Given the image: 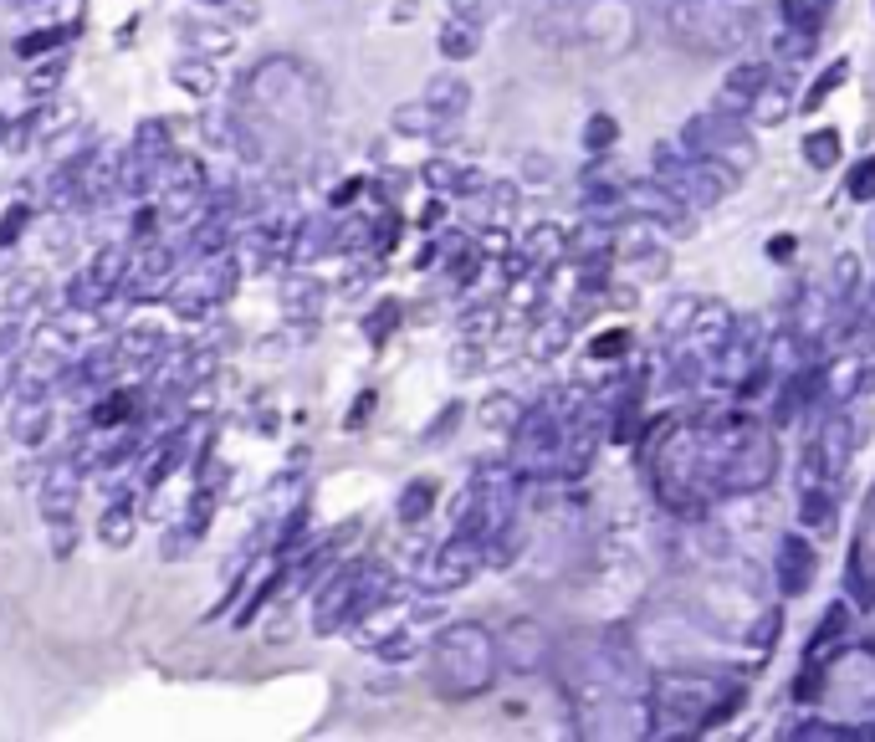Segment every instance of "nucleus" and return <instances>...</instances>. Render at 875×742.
Instances as JSON below:
<instances>
[{
    "mask_svg": "<svg viewBox=\"0 0 875 742\" xmlns=\"http://www.w3.org/2000/svg\"><path fill=\"white\" fill-rule=\"evenodd\" d=\"M671 26L696 52H732L758 31V6H748V0H681L671 11Z\"/></svg>",
    "mask_w": 875,
    "mask_h": 742,
    "instance_id": "obj_1",
    "label": "nucleus"
},
{
    "mask_svg": "<svg viewBox=\"0 0 875 742\" xmlns=\"http://www.w3.org/2000/svg\"><path fill=\"white\" fill-rule=\"evenodd\" d=\"M36 497H41V517H47V538H52V553L67 558L77 548V497H82V466L77 461H52L36 482Z\"/></svg>",
    "mask_w": 875,
    "mask_h": 742,
    "instance_id": "obj_2",
    "label": "nucleus"
},
{
    "mask_svg": "<svg viewBox=\"0 0 875 742\" xmlns=\"http://www.w3.org/2000/svg\"><path fill=\"white\" fill-rule=\"evenodd\" d=\"M620 205H625V215H635V221H655L661 231H676V236H691L696 231L691 205L666 180H635V185H625L620 190Z\"/></svg>",
    "mask_w": 875,
    "mask_h": 742,
    "instance_id": "obj_3",
    "label": "nucleus"
},
{
    "mask_svg": "<svg viewBox=\"0 0 875 742\" xmlns=\"http://www.w3.org/2000/svg\"><path fill=\"white\" fill-rule=\"evenodd\" d=\"M671 190L691 205V210H707V205H722L732 190H737V169L712 159V154H691L686 169L671 180Z\"/></svg>",
    "mask_w": 875,
    "mask_h": 742,
    "instance_id": "obj_4",
    "label": "nucleus"
},
{
    "mask_svg": "<svg viewBox=\"0 0 875 742\" xmlns=\"http://www.w3.org/2000/svg\"><path fill=\"white\" fill-rule=\"evenodd\" d=\"M476 558H481V543H471V538H451L446 548H435V558L425 563L420 584H425L430 594H451V589H461V584L476 574Z\"/></svg>",
    "mask_w": 875,
    "mask_h": 742,
    "instance_id": "obj_5",
    "label": "nucleus"
},
{
    "mask_svg": "<svg viewBox=\"0 0 875 742\" xmlns=\"http://www.w3.org/2000/svg\"><path fill=\"white\" fill-rule=\"evenodd\" d=\"M778 77V67L773 62H763V57H753V62H732V72L722 77V93H717V108L722 113H732V118H748L753 113V98L763 93V87Z\"/></svg>",
    "mask_w": 875,
    "mask_h": 742,
    "instance_id": "obj_6",
    "label": "nucleus"
},
{
    "mask_svg": "<svg viewBox=\"0 0 875 742\" xmlns=\"http://www.w3.org/2000/svg\"><path fill=\"white\" fill-rule=\"evenodd\" d=\"M742 128V118H732V113H722V108H707V113H691L686 123H681V149L686 154H717L732 134Z\"/></svg>",
    "mask_w": 875,
    "mask_h": 742,
    "instance_id": "obj_7",
    "label": "nucleus"
},
{
    "mask_svg": "<svg viewBox=\"0 0 875 742\" xmlns=\"http://www.w3.org/2000/svg\"><path fill=\"white\" fill-rule=\"evenodd\" d=\"M778 589L783 594H809V584H814V574H819V558H814V548H809V538H799V533H789L778 543Z\"/></svg>",
    "mask_w": 875,
    "mask_h": 742,
    "instance_id": "obj_8",
    "label": "nucleus"
},
{
    "mask_svg": "<svg viewBox=\"0 0 875 742\" xmlns=\"http://www.w3.org/2000/svg\"><path fill=\"white\" fill-rule=\"evenodd\" d=\"M425 185L435 195H456V200H476V195H487V174L471 169V164H456V159H430L425 164Z\"/></svg>",
    "mask_w": 875,
    "mask_h": 742,
    "instance_id": "obj_9",
    "label": "nucleus"
},
{
    "mask_svg": "<svg viewBox=\"0 0 875 742\" xmlns=\"http://www.w3.org/2000/svg\"><path fill=\"white\" fill-rule=\"evenodd\" d=\"M47 430H52V400H47V389L41 384H31L26 395L16 400V410H11V435L21 446H41L47 441Z\"/></svg>",
    "mask_w": 875,
    "mask_h": 742,
    "instance_id": "obj_10",
    "label": "nucleus"
},
{
    "mask_svg": "<svg viewBox=\"0 0 875 742\" xmlns=\"http://www.w3.org/2000/svg\"><path fill=\"white\" fill-rule=\"evenodd\" d=\"M169 272H174V246H144V256L128 267V277H123V292L128 297H154L164 282H169Z\"/></svg>",
    "mask_w": 875,
    "mask_h": 742,
    "instance_id": "obj_11",
    "label": "nucleus"
},
{
    "mask_svg": "<svg viewBox=\"0 0 875 742\" xmlns=\"http://www.w3.org/2000/svg\"><path fill=\"white\" fill-rule=\"evenodd\" d=\"M389 123H395V134H405V139H446L456 118H446L441 108H430L425 98H415V103H400Z\"/></svg>",
    "mask_w": 875,
    "mask_h": 742,
    "instance_id": "obj_12",
    "label": "nucleus"
},
{
    "mask_svg": "<svg viewBox=\"0 0 875 742\" xmlns=\"http://www.w3.org/2000/svg\"><path fill=\"white\" fill-rule=\"evenodd\" d=\"M134 533H139V507H134V492H118V497L108 502L103 522H98V538H103L108 548H128V543H134Z\"/></svg>",
    "mask_w": 875,
    "mask_h": 742,
    "instance_id": "obj_13",
    "label": "nucleus"
},
{
    "mask_svg": "<svg viewBox=\"0 0 875 742\" xmlns=\"http://www.w3.org/2000/svg\"><path fill=\"white\" fill-rule=\"evenodd\" d=\"M446 62H471L481 52V21H466V16H446L441 21V36H435Z\"/></svg>",
    "mask_w": 875,
    "mask_h": 742,
    "instance_id": "obj_14",
    "label": "nucleus"
},
{
    "mask_svg": "<svg viewBox=\"0 0 875 742\" xmlns=\"http://www.w3.org/2000/svg\"><path fill=\"white\" fill-rule=\"evenodd\" d=\"M425 103L441 108L446 118H461V113L471 108V82H466L461 72H435V77L425 82Z\"/></svg>",
    "mask_w": 875,
    "mask_h": 742,
    "instance_id": "obj_15",
    "label": "nucleus"
},
{
    "mask_svg": "<svg viewBox=\"0 0 875 742\" xmlns=\"http://www.w3.org/2000/svg\"><path fill=\"white\" fill-rule=\"evenodd\" d=\"M789 113H794V93L783 87V77H773V82L763 87V93L753 98V113H748V118H753L758 128H778Z\"/></svg>",
    "mask_w": 875,
    "mask_h": 742,
    "instance_id": "obj_16",
    "label": "nucleus"
},
{
    "mask_svg": "<svg viewBox=\"0 0 875 742\" xmlns=\"http://www.w3.org/2000/svg\"><path fill=\"white\" fill-rule=\"evenodd\" d=\"M835 517H840V507H835V492H824V487H804L799 492V522L809 533H824V528H835Z\"/></svg>",
    "mask_w": 875,
    "mask_h": 742,
    "instance_id": "obj_17",
    "label": "nucleus"
},
{
    "mask_svg": "<svg viewBox=\"0 0 875 742\" xmlns=\"http://www.w3.org/2000/svg\"><path fill=\"white\" fill-rule=\"evenodd\" d=\"M180 461H185V430H169L164 441H159V451H154V461L144 466V482L159 492L169 476H174V466H180Z\"/></svg>",
    "mask_w": 875,
    "mask_h": 742,
    "instance_id": "obj_18",
    "label": "nucleus"
},
{
    "mask_svg": "<svg viewBox=\"0 0 875 742\" xmlns=\"http://www.w3.org/2000/svg\"><path fill=\"white\" fill-rule=\"evenodd\" d=\"M323 251H338V241H333V226L328 221H302L297 226V236H292V261H318Z\"/></svg>",
    "mask_w": 875,
    "mask_h": 742,
    "instance_id": "obj_19",
    "label": "nucleus"
},
{
    "mask_svg": "<svg viewBox=\"0 0 875 742\" xmlns=\"http://www.w3.org/2000/svg\"><path fill=\"white\" fill-rule=\"evenodd\" d=\"M840 154H845V144H840L835 128H814V134H804V159H809V169H835Z\"/></svg>",
    "mask_w": 875,
    "mask_h": 742,
    "instance_id": "obj_20",
    "label": "nucleus"
},
{
    "mask_svg": "<svg viewBox=\"0 0 875 742\" xmlns=\"http://www.w3.org/2000/svg\"><path fill=\"white\" fill-rule=\"evenodd\" d=\"M778 16H783V26H794V31H809V36H819L824 31V6L819 0H778Z\"/></svg>",
    "mask_w": 875,
    "mask_h": 742,
    "instance_id": "obj_21",
    "label": "nucleus"
},
{
    "mask_svg": "<svg viewBox=\"0 0 875 742\" xmlns=\"http://www.w3.org/2000/svg\"><path fill=\"white\" fill-rule=\"evenodd\" d=\"M174 82H180L185 93L205 98V93H215V67L205 57H180V62H174Z\"/></svg>",
    "mask_w": 875,
    "mask_h": 742,
    "instance_id": "obj_22",
    "label": "nucleus"
},
{
    "mask_svg": "<svg viewBox=\"0 0 875 742\" xmlns=\"http://www.w3.org/2000/svg\"><path fill=\"white\" fill-rule=\"evenodd\" d=\"M72 31L67 26H41V31H26V36H16V57H47V52H57L62 41H67Z\"/></svg>",
    "mask_w": 875,
    "mask_h": 742,
    "instance_id": "obj_23",
    "label": "nucleus"
},
{
    "mask_svg": "<svg viewBox=\"0 0 875 742\" xmlns=\"http://www.w3.org/2000/svg\"><path fill=\"white\" fill-rule=\"evenodd\" d=\"M845 77H850V57H835V67H824V72H819V82L804 93V113H819V108H824V98L835 93V87H845Z\"/></svg>",
    "mask_w": 875,
    "mask_h": 742,
    "instance_id": "obj_24",
    "label": "nucleus"
},
{
    "mask_svg": "<svg viewBox=\"0 0 875 742\" xmlns=\"http://www.w3.org/2000/svg\"><path fill=\"white\" fill-rule=\"evenodd\" d=\"M67 297H72V308H103V302L113 297V287L87 267V272H77V282L67 287Z\"/></svg>",
    "mask_w": 875,
    "mask_h": 742,
    "instance_id": "obj_25",
    "label": "nucleus"
},
{
    "mask_svg": "<svg viewBox=\"0 0 875 742\" xmlns=\"http://www.w3.org/2000/svg\"><path fill=\"white\" fill-rule=\"evenodd\" d=\"M430 507H435V482H410V487L400 492V522H405V528L425 522Z\"/></svg>",
    "mask_w": 875,
    "mask_h": 742,
    "instance_id": "obj_26",
    "label": "nucleus"
},
{
    "mask_svg": "<svg viewBox=\"0 0 875 742\" xmlns=\"http://www.w3.org/2000/svg\"><path fill=\"white\" fill-rule=\"evenodd\" d=\"M134 395H103V405H93V425L98 430H113V425H123V420H134Z\"/></svg>",
    "mask_w": 875,
    "mask_h": 742,
    "instance_id": "obj_27",
    "label": "nucleus"
},
{
    "mask_svg": "<svg viewBox=\"0 0 875 742\" xmlns=\"http://www.w3.org/2000/svg\"><path fill=\"white\" fill-rule=\"evenodd\" d=\"M620 139V123L609 118V113H594L589 123H584V149L589 154H609V144Z\"/></svg>",
    "mask_w": 875,
    "mask_h": 742,
    "instance_id": "obj_28",
    "label": "nucleus"
},
{
    "mask_svg": "<svg viewBox=\"0 0 875 742\" xmlns=\"http://www.w3.org/2000/svg\"><path fill=\"white\" fill-rule=\"evenodd\" d=\"M814 41H819V36H809V31H794V26H783V36L773 41V52H778L783 62H809V57H814Z\"/></svg>",
    "mask_w": 875,
    "mask_h": 742,
    "instance_id": "obj_29",
    "label": "nucleus"
},
{
    "mask_svg": "<svg viewBox=\"0 0 875 742\" xmlns=\"http://www.w3.org/2000/svg\"><path fill=\"white\" fill-rule=\"evenodd\" d=\"M691 313H702V297H676V302H666V318H661V328L666 333H686L696 318Z\"/></svg>",
    "mask_w": 875,
    "mask_h": 742,
    "instance_id": "obj_30",
    "label": "nucleus"
},
{
    "mask_svg": "<svg viewBox=\"0 0 875 742\" xmlns=\"http://www.w3.org/2000/svg\"><path fill=\"white\" fill-rule=\"evenodd\" d=\"M855 277H860V256H835V267H829V292L835 297H850L855 292Z\"/></svg>",
    "mask_w": 875,
    "mask_h": 742,
    "instance_id": "obj_31",
    "label": "nucleus"
},
{
    "mask_svg": "<svg viewBox=\"0 0 875 742\" xmlns=\"http://www.w3.org/2000/svg\"><path fill=\"white\" fill-rule=\"evenodd\" d=\"M845 195H850V200H875V154H870V159H860V164L850 169Z\"/></svg>",
    "mask_w": 875,
    "mask_h": 742,
    "instance_id": "obj_32",
    "label": "nucleus"
},
{
    "mask_svg": "<svg viewBox=\"0 0 875 742\" xmlns=\"http://www.w3.org/2000/svg\"><path fill=\"white\" fill-rule=\"evenodd\" d=\"M62 72H67L62 62H41V67L26 77V93H31V98H47V93H57V87H62Z\"/></svg>",
    "mask_w": 875,
    "mask_h": 742,
    "instance_id": "obj_33",
    "label": "nucleus"
},
{
    "mask_svg": "<svg viewBox=\"0 0 875 742\" xmlns=\"http://www.w3.org/2000/svg\"><path fill=\"white\" fill-rule=\"evenodd\" d=\"M481 420H487L492 430H502V425H517V420H522V405H517L512 395H492V405H481Z\"/></svg>",
    "mask_w": 875,
    "mask_h": 742,
    "instance_id": "obj_34",
    "label": "nucleus"
},
{
    "mask_svg": "<svg viewBox=\"0 0 875 742\" xmlns=\"http://www.w3.org/2000/svg\"><path fill=\"white\" fill-rule=\"evenodd\" d=\"M26 226H31V205H26V200H16L6 215H0V246H16Z\"/></svg>",
    "mask_w": 875,
    "mask_h": 742,
    "instance_id": "obj_35",
    "label": "nucleus"
},
{
    "mask_svg": "<svg viewBox=\"0 0 875 742\" xmlns=\"http://www.w3.org/2000/svg\"><path fill=\"white\" fill-rule=\"evenodd\" d=\"M845 625H850V609H845V604H835V609H829V615L819 620V630H814L809 650H819V645H829V640H840V635H845Z\"/></svg>",
    "mask_w": 875,
    "mask_h": 742,
    "instance_id": "obj_36",
    "label": "nucleus"
},
{
    "mask_svg": "<svg viewBox=\"0 0 875 742\" xmlns=\"http://www.w3.org/2000/svg\"><path fill=\"white\" fill-rule=\"evenodd\" d=\"M318 297H323V292H318L313 282H297V277L282 287V302H287L292 313H313V308H318Z\"/></svg>",
    "mask_w": 875,
    "mask_h": 742,
    "instance_id": "obj_37",
    "label": "nucleus"
},
{
    "mask_svg": "<svg viewBox=\"0 0 875 742\" xmlns=\"http://www.w3.org/2000/svg\"><path fill=\"white\" fill-rule=\"evenodd\" d=\"M686 159H691L686 149H671V144H661V149H655V180H666V185H671L676 174L686 169Z\"/></svg>",
    "mask_w": 875,
    "mask_h": 742,
    "instance_id": "obj_38",
    "label": "nucleus"
},
{
    "mask_svg": "<svg viewBox=\"0 0 875 742\" xmlns=\"http://www.w3.org/2000/svg\"><path fill=\"white\" fill-rule=\"evenodd\" d=\"M374 650H379L384 661H410V656H415V635H410V630H395V635H384Z\"/></svg>",
    "mask_w": 875,
    "mask_h": 742,
    "instance_id": "obj_39",
    "label": "nucleus"
},
{
    "mask_svg": "<svg viewBox=\"0 0 875 742\" xmlns=\"http://www.w3.org/2000/svg\"><path fill=\"white\" fill-rule=\"evenodd\" d=\"M702 379V364H696L691 354H681L671 369H666V389H686V384H696Z\"/></svg>",
    "mask_w": 875,
    "mask_h": 742,
    "instance_id": "obj_40",
    "label": "nucleus"
},
{
    "mask_svg": "<svg viewBox=\"0 0 875 742\" xmlns=\"http://www.w3.org/2000/svg\"><path fill=\"white\" fill-rule=\"evenodd\" d=\"M778 630H783V615H778V609H763V620L753 625V635H748V640H753L758 650H773V640H778Z\"/></svg>",
    "mask_w": 875,
    "mask_h": 742,
    "instance_id": "obj_41",
    "label": "nucleus"
},
{
    "mask_svg": "<svg viewBox=\"0 0 875 742\" xmlns=\"http://www.w3.org/2000/svg\"><path fill=\"white\" fill-rule=\"evenodd\" d=\"M620 348H630V333H625V328H615V333L594 338V348H589V354H594V359H609V354H620Z\"/></svg>",
    "mask_w": 875,
    "mask_h": 742,
    "instance_id": "obj_42",
    "label": "nucleus"
},
{
    "mask_svg": "<svg viewBox=\"0 0 875 742\" xmlns=\"http://www.w3.org/2000/svg\"><path fill=\"white\" fill-rule=\"evenodd\" d=\"M451 16H466V21H487L492 6L487 0H451Z\"/></svg>",
    "mask_w": 875,
    "mask_h": 742,
    "instance_id": "obj_43",
    "label": "nucleus"
},
{
    "mask_svg": "<svg viewBox=\"0 0 875 742\" xmlns=\"http://www.w3.org/2000/svg\"><path fill=\"white\" fill-rule=\"evenodd\" d=\"M21 323H0V359H16V348H21Z\"/></svg>",
    "mask_w": 875,
    "mask_h": 742,
    "instance_id": "obj_44",
    "label": "nucleus"
},
{
    "mask_svg": "<svg viewBox=\"0 0 875 742\" xmlns=\"http://www.w3.org/2000/svg\"><path fill=\"white\" fill-rule=\"evenodd\" d=\"M154 226H159V210H139V215H134V241L149 246V241H154Z\"/></svg>",
    "mask_w": 875,
    "mask_h": 742,
    "instance_id": "obj_45",
    "label": "nucleus"
},
{
    "mask_svg": "<svg viewBox=\"0 0 875 742\" xmlns=\"http://www.w3.org/2000/svg\"><path fill=\"white\" fill-rule=\"evenodd\" d=\"M819 691H824V686H819V671H804V676L794 681V702H819Z\"/></svg>",
    "mask_w": 875,
    "mask_h": 742,
    "instance_id": "obj_46",
    "label": "nucleus"
},
{
    "mask_svg": "<svg viewBox=\"0 0 875 742\" xmlns=\"http://www.w3.org/2000/svg\"><path fill=\"white\" fill-rule=\"evenodd\" d=\"M395 313H400V308H395V302H384V308L374 313V323H369V338H374V343H379V338H384L389 328H395Z\"/></svg>",
    "mask_w": 875,
    "mask_h": 742,
    "instance_id": "obj_47",
    "label": "nucleus"
},
{
    "mask_svg": "<svg viewBox=\"0 0 875 742\" xmlns=\"http://www.w3.org/2000/svg\"><path fill=\"white\" fill-rule=\"evenodd\" d=\"M522 169H528V180H548V174H553V159H543V154L533 149L528 159H522Z\"/></svg>",
    "mask_w": 875,
    "mask_h": 742,
    "instance_id": "obj_48",
    "label": "nucleus"
},
{
    "mask_svg": "<svg viewBox=\"0 0 875 742\" xmlns=\"http://www.w3.org/2000/svg\"><path fill=\"white\" fill-rule=\"evenodd\" d=\"M456 374H476L481 364H476V348H456V364H451Z\"/></svg>",
    "mask_w": 875,
    "mask_h": 742,
    "instance_id": "obj_49",
    "label": "nucleus"
},
{
    "mask_svg": "<svg viewBox=\"0 0 875 742\" xmlns=\"http://www.w3.org/2000/svg\"><path fill=\"white\" fill-rule=\"evenodd\" d=\"M11 384H16V359H0V400L11 395Z\"/></svg>",
    "mask_w": 875,
    "mask_h": 742,
    "instance_id": "obj_50",
    "label": "nucleus"
},
{
    "mask_svg": "<svg viewBox=\"0 0 875 742\" xmlns=\"http://www.w3.org/2000/svg\"><path fill=\"white\" fill-rule=\"evenodd\" d=\"M369 410H374V395H359V405H354V415H348V425H359Z\"/></svg>",
    "mask_w": 875,
    "mask_h": 742,
    "instance_id": "obj_51",
    "label": "nucleus"
},
{
    "mask_svg": "<svg viewBox=\"0 0 875 742\" xmlns=\"http://www.w3.org/2000/svg\"><path fill=\"white\" fill-rule=\"evenodd\" d=\"M200 6H226V0H200Z\"/></svg>",
    "mask_w": 875,
    "mask_h": 742,
    "instance_id": "obj_52",
    "label": "nucleus"
},
{
    "mask_svg": "<svg viewBox=\"0 0 875 742\" xmlns=\"http://www.w3.org/2000/svg\"><path fill=\"white\" fill-rule=\"evenodd\" d=\"M0 139H6V118H0Z\"/></svg>",
    "mask_w": 875,
    "mask_h": 742,
    "instance_id": "obj_53",
    "label": "nucleus"
},
{
    "mask_svg": "<svg viewBox=\"0 0 875 742\" xmlns=\"http://www.w3.org/2000/svg\"><path fill=\"white\" fill-rule=\"evenodd\" d=\"M819 6H824V11H829V6H835V0H819Z\"/></svg>",
    "mask_w": 875,
    "mask_h": 742,
    "instance_id": "obj_54",
    "label": "nucleus"
},
{
    "mask_svg": "<svg viewBox=\"0 0 875 742\" xmlns=\"http://www.w3.org/2000/svg\"><path fill=\"white\" fill-rule=\"evenodd\" d=\"M870 11H875V0H870Z\"/></svg>",
    "mask_w": 875,
    "mask_h": 742,
    "instance_id": "obj_55",
    "label": "nucleus"
}]
</instances>
